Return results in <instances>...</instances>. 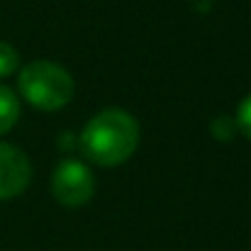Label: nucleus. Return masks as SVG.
I'll use <instances>...</instances> for the list:
<instances>
[{
    "label": "nucleus",
    "mask_w": 251,
    "mask_h": 251,
    "mask_svg": "<svg viewBox=\"0 0 251 251\" xmlns=\"http://www.w3.org/2000/svg\"><path fill=\"white\" fill-rule=\"evenodd\" d=\"M139 147L137 120L117 107L102 110L88 120L81 132V151L98 166H120Z\"/></svg>",
    "instance_id": "f257e3e1"
},
{
    "label": "nucleus",
    "mask_w": 251,
    "mask_h": 251,
    "mask_svg": "<svg viewBox=\"0 0 251 251\" xmlns=\"http://www.w3.org/2000/svg\"><path fill=\"white\" fill-rule=\"evenodd\" d=\"M17 88H20L22 98L42 112H54V110L66 107L76 90L71 74L64 66L47 61V59L27 64L20 71Z\"/></svg>",
    "instance_id": "f03ea898"
},
{
    "label": "nucleus",
    "mask_w": 251,
    "mask_h": 251,
    "mask_svg": "<svg viewBox=\"0 0 251 251\" xmlns=\"http://www.w3.org/2000/svg\"><path fill=\"white\" fill-rule=\"evenodd\" d=\"M51 193L66 207H81L95 193V176L83 161L64 159L51 176Z\"/></svg>",
    "instance_id": "7ed1b4c3"
},
{
    "label": "nucleus",
    "mask_w": 251,
    "mask_h": 251,
    "mask_svg": "<svg viewBox=\"0 0 251 251\" xmlns=\"http://www.w3.org/2000/svg\"><path fill=\"white\" fill-rule=\"evenodd\" d=\"M29 178H32L29 159L17 147L0 142V200H10L25 193Z\"/></svg>",
    "instance_id": "20e7f679"
},
{
    "label": "nucleus",
    "mask_w": 251,
    "mask_h": 251,
    "mask_svg": "<svg viewBox=\"0 0 251 251\" xmlns=\"http://www.w3.org/2000/svg\"><path fill=\"white\" fill-rule=\"evenodd\" d=\"M17 117H20V100H17V95L7 85H0V137L7 134L17 125Z\"/></svg>",
    "instance_id": "39448f33"
},
{
    "label": "nucleus",
    "mask_w": 251,
    "mask_h": 251,
    "mask_svg": "<svg viewBox=\"0 0 251 251\" xmlns=\"http://www.w3.org/2000/svg\"><path fill=\"white\" fill-rule=\"evenodd\" d=\"M17 66H20V54L7 42H0V78L10 76Z\"/></svg>",
    "instance_id": "423d86ee"
},
{
    "label": "nucleus",
    "mask_w": 251,
    "mask_h": 251,
    "mask_svg": "<svg viewBox=\"0 0 251 251\" xmlns=\"http://www.w3.org/2000/svg\"><path fill=\"white\" fill-rule=\"evenodd\" d=\"M237 132H242L247 139H251V95H247L237 110Z\"/></svg>",
    "instance_id": "0eeeda50"
},
{
    "label": "nucleus",
    "mask_w": 251,
    "mask_h": 251,
    "mask_svg": "<svg viewBox=\"0 0 251 251\" xmlns=\"http://www.w3.org/2000/svg\"><path fill=\"white\" fill-rule=\"evenodd\" d=\"M212 134L220 139V142H229L234 134H237V122L229 120V117H217L212 122Z\"/></svg>",
    "instance_id": "6e6552de"
}]
</instances>
